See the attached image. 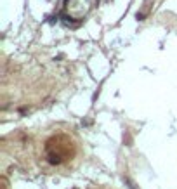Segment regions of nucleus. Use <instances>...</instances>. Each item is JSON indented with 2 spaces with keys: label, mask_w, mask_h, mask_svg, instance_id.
I'll list each match as a JSON object with an SVG mask.
<instances>
[]
</instances>
